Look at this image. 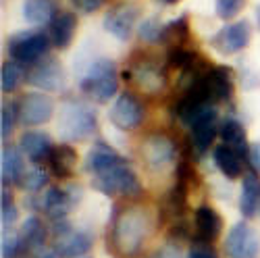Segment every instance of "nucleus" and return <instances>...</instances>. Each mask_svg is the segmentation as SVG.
Returning <instances> with one entry per match:
<instances>
[{"mask_svg": "<svg viewBox=\"0 0 260 258\" xmlns=\"http://www.w3.org/2000/svg\"><path fill=\"white\" fill-rule=\"evenodd\" d=\"M150 233V217L142 208H125L113 219L111 244L117 254L134 258L142 252Z\"/></svg>", "mask_w": 260, "mask_h": 258, "instance_id": "nucleus-1", "label": "nucleus"}, {"mask_svg": "<svg viewBox=\"0 0 260 258\" xmlns=\"http://www.w3.org/2000/svg\"><path fill=\"white\" fill-rule=\"evenodd\" d=\"M260 208V177L256 171H248L242 179L240 194V212L246 219H252Z\"/></svg>", "mask_w": 260, "mask_h": 258, "instance_id": "nucleus-22", "label": "nucleus"}, {"mask_svg": "<svg viewBox=\"0 0 260 258\" xmlns=\"http://www.w3.org/2000/svg\"><path fill=\"white\" fill-rule=\"evenodd\" d=\"M31 258H58V254L54 252V248H40L36 252H31Z\"/></svg>", "mask_w": 260, "mask_h": 258, "instance_id": "nucleus-41", "label": "nucleus"}, {"mask_svg": "<svg viewBox=\"0 0 260 258\" xmlns=\"http://www.w3.org/2000/svg\"><path fill=\"white\" fill-rule=\"evenodd\" d=\"M23 250V242H21V235L17 233H7L3 235V258H17L19 252Z\"/></svg>", "mask_w": 260, "mask_h": 258, "instance_id": "nucleus-36", "label": "nucleus"}, {"mask_svg": "<svg viewBox=\"0 0 260 258\" xmlns=\"http://www.w3.org/2000/svg\"><path fill=\"white\" fill-rule=\"evenodd\" d=\"M140 156L146 165L148 171L152 173H162L165 169H169L177 158V146L167 134L154 132L144 138L140 144Z\"/></svg>", "mask_w": 260, "mask_h": 258, "instance_id": "nucleus-7", "label": "nucleus"}, {"mask_svg": "<svg viewBox=\"0 0 260 258\" xmlns=\"http://www.w3.org/2000/svg\"><path fill=\"white\" fill-rule=\"evenodd\" d=\"M138 15H140V9L134 7V5H117V7H113L111 11L106 13L104 29L111 36H115L117 40L127 42L129 38H132Z\"/></svg>", "mask_w": 260, "mask_h": 258, "instance_id": "nucleus-13", "label": "nucleus"}, {"mask_svg": "<svg viewBox=\"0 0 260 258\" xmlns=\"http://www.w3.org/2000/svg\"><path fill=\"white\" fill-rule=\"evenodd\" d=\"M0 219H3V227H11L17 221V206L13 202V194L3 187V200H0Z\"/></svg>", "mask_w": 260, "mask_h": 258, "instance_id": "nucleus-33", "label": "nucleus"}, {"mask_svg": "<svg viewBox=\"0 0 260 258\" xmlns=\"http://www.w3.org/2000/svg\"><path fill=\"white\" fill-rule=\"evenodd\" d=\"M187 258H219V254L206 242H193L187 252Z\"/></svg>", "mask_w": 260, "mask_h": 258, "instance_id": "nucleus-37", "label": "nucleus"}, {"mask_svg": "<svg viewBox=\"0 0 260 258\" xmlns=\"http://www.w3.org/2000/svg\"><path fill=\"white\" fill-rule=\"evenodd\" d=\"M94 185L98 191L111 198H138L144 191L136 171L129 167L123 156L115 165L94 175Z\"/></svg>", "mask_w": 260, "mask_h": 258, "instance_id": "nucleus-2", "label": "nucleus"}, {"mask_svg": "<svg viewBox=\"0 0 260 258\" xmlns=\"http://www.w3.org/2000/svg\"><path fill=\"white\" fill-rule=\"evenodd\" d=\"M160 3H165V5H177V3H181V0H160Z\"/></svg>", "mask_w": 260, "mask_h": 258, "instance_id": "nucleus-42", "label": "nucleus"}, {"mask_svg": "<svg viewBox=\"0 0 260 258\" xmlns=\"http://www.w3.org/2000/svg\"><path fill=\"white\" fill-rule=\"evenodd\" d=\"M17 111H19L21 125L38 127V125H44L52 119L54 102H52V98H48L42 92H29L25 96H21V100L17 104Z\"/></svg>", "mask_w": 260, "mask_h": 258, "instance_id": "nucleus-9", "label": "nucleus"}, {"mask_svg": "<svg viewBox=\"0 0 260 258\" xmlns=\"http://www.w3.org/2000/svg\"><path fill=\"white\" fill-rule=\"evenodd\" d=\"M250 36H252L250 23L246 19H242V21H235V23L219 29L212 36L210 42H212V46L223 54H237L250 44Z\"/></svg>", "mask_w": 260, "mask_h": 258, "instance_id": "nucleus-12", "label": "nucleus"}, {"mask_svg": "<svg viewBox=\"0 0 260 258\" xmlns=\"http://www.w3.org/2000/svg\"><path fill=\"white\" fill-rule=\"evenodd\" d=\"M79 88L85 96L98 104L108 102L119 90V75L115 62L108 58L94 60L88 67V71H85V75L81 77Z\"/></svg>", "mask_w": 260, "mask_h": 258, "instance_id": "nucleus-3", "label": "nucleus"}, {"mask_svg": "<svg viewBox=\"0 0 260 258\" xmlns=\"http://www.w3.org/2000/svg\"><path fill=\"white\" fill-rule=\"evenodd\" d=\"M25 163L23 156L17 148L13 146H5L3 154H0V177H3V187L13 185V183H21L25 175Z\"/></svg>", "mask_w": 260, "mask_h": 258, "instance_id": "nucleus-19", "label": "nucleus"}, {"mask_svg": "<svg viewBox=\"0 0 260 258\" xmlns=\"http://www.w3.org/2000/svg\"><path fill=\"white\" fill-rule=\"evenodd\" d=\"M256 21H258V27H260V7L256 9Z\"/></svg>", "mask_w": 260, "mask_h": 258, "instance_id": "nucleus-43", "label": "nucleus"}, {"mask_svg": "<svg viewBox=\"0 0 260 258\" xmlns=\"http://www.w3.org/2000/svg\"><path fill=\"white\" fill-rule=\"evenodd\" d=\"M160 42L169 48L187 46V42H189V17H187V13L169 21V23L162 27V40Z\"/></svg>", "mask_w": 260, "mask_h": 258, "instance_id": "nucleus-28", "label": "nucleus"}, {"mask_svg": "<svg viewBox=\"0 0 260 258\" xmlns=\"http://www.w3.org/2000/svg\"><path fill=\"white\" fill-rule=\"evenodd\" d=\"M27 69L23 64H19L17 60H7L0 69V88H3L5 94H13L21 83L25 81Z\"/></svg>", "mask_w": 260, "mask_h": 258, "instance_id": "nucleus-29", "label": "nucleus"}, {"mask_svg": "<svg viewBox=\"0 0 260 258\" xmlns=\"http://www.w3.org/2000/svg\"><path fill=\"white\" fill-rule=\"evenodd\" d=\"M25 81L29 85L38 90H44V92H56L62 88V81H64V73L60 62L54 56H44L42 60H38L36 64L27 67V75Z\"/></svg>", "mask_w": 260, "mask_h": 258, "instance_id": "nucleus-10", "label": "nucleus"}, {"mask_svg": "<svg viewBox=\"0 0 260 258\" xmlns=\"http://www.w3.org/2000/svg\"><path fill=\"white\" fill-rule=\"evenodd\" d=\"M212 158H214V165L216 169L221 171V173L227 177V179H237V177H242V158L235 152V150H231L229 146H219V148H214V152H212Z\"/></svg>", "mask_w": 260, "mask_h": 258, "instance_id": "nucleus-26", "label": "nucleus"}, {"mask_svg": "<svg viewBox=\"0 0 260 258\" xmlns=\"http://www.w3.org/2000/svg\"><path fill=\"white\" fill-rule=\"evenodd\" d=\"M162 27L165 25H160V21L156 17H148L140 23L138 34L144 42H148V44H156V42L162 40Z\"/></svg>", "mask_w": 260, "mask_h": 258, "instance_id": "nucleus-32", "label": "nucleus"}, {"mask_svg": "<svg viewBox=\"0 0 260 258\" xmlns=\"http://www.w3.org/2000/svg\"><path fill=\"white\" fill-rule=\"evenodd\" d=\"M75 29H77V17L75 13L71 11H58L50 23V40L56 48H67L71 42H73V36H75Z\"/></svg>", "mask_w": 260, "mask_h": 258, "instance_id": "nucleus-20", "label": "nucleus"}, {"mask_svg": "<svg viewBox=\"0 0 260 258\" xmlns=\"http://www.w3.org/2000/svg\"><path fill=\"white\" fill-rule=\"evenodd\" d=\"M75 163H77V152H75V148H71L69 144L54 146L50 156H48L50 173L58 179H69L73 175V171H75Z\"/></svg>", "mask_w": 260, "mask_h": 258, "instance_id": "nucleus-21", "label": "nucleus"}, {"mask_svg": "<svg viewBox=\"0 0 260 258\" xmlns=\"http://www.w3.org/2000/svg\"><path fill=\"white\" fill-rule=\"evenodd\" d=\"M244 7H246V0H216L214 11H216V17L219 19L229 21L235 15H240V11Z\"/></svg>", "mask_w": 260, "mask_h": 258, "instance_id": "nucleus-35", "label": "nucleus"}, {"mask_svg": "<svg viewBox=\"0 0 260 258\" xmlns=\"http://www.w3.org/2000/svg\"><path fill=\"white\" fill-rule=\"evenodd\" d=\"M148 258H183V256H181V250L177 244H167V246L154 250Z\"/></svg>", "mask_w": 260, "mask_h": 258, "instance_id": "nucleus-39", "label": "nucleus"}, {"mask_svg": "<svg viewBox=\"0 0 260 258\" xmlns=\"http://www.w3.org/2000/svg\"><path fill=\"white\" fill-rule=\"evenodd\" d=\"M71 3H73V7H75L77 11L92 15V13L100 11V9L106 5V0H71Z\"/></svg>", "mask_w": 260, "mask_h": 258, "instance_id": "nucleus-38", "label": "nucleus"}, {"mask_svg": "<svg viewBox=\"0 0 260 258\" xmlns=\"http://www.w3.org/2000/svg\"><path fill=\"white\" fill-rule=\"evenodd\" d=\"M193 229H196V242L212 244L223 231L221 214L208 204L198 206L193 212Z\"/></svg>", "mask_w": 260, "mask_h": 258, "instance_id": "nucleus-17", "label": "nucleus"}, {"mask_svg": "<svg viewBox=\"0 0 260 258\" xmlns=\"http://www.w3.org/2000/svg\"><path fill=\"white\" fill-rule=\"evenodd\" d=\"M119 158H121V154L117 152L111 144L96 142L92 146V150L88 152V156H85V171L92 173V175H98L100 171H104L111 165H115Z\"/></svg>", "mask_w": 260, "mask_h": 258, "instance_id": "nucleus-23", "label": "nucleus"}, {"mask_svg": "<svg viewBox=\"0 0 260 258\" xmlns=\"http://www.w3.org/2000/svg\"><path fill=\"white\" fill-rule=\"evenodd\" d=\"M19 148L34 165L48 163V156L52 152V140L44 132H23L19 138Z\"/></svg>", "mask_w": 260, "mask_h": 258, "instance_id": "nucleus-18", "label": "nucleus"}, {"mask_svg": "<svg viewBox=\"0 0 260 258\" xmlns=\"http://www.w3.org/2000/svg\"><path fill=\"white\" fill-rule=\"evenodd\" d=\"M46 183H48V173L42 169V165H34L31 169H27L23 179H21V187L27 191H40L42 187H46Z\"/></svg>", "mask_w": 260, "mask_h": 258, "instance_id": "nucleus-31", "label": "nucleus"}, {"mask_svg": "<svg viewBox=\"0 0 260 258\" xmlns=\"http://www.w3.org/2000/svg\"><path fill=\"white\" fill-rule=\"evenodd\" d=\"M202 88L208 96V102H223V100H231L233 96V77L231 71L227 67H210L202 77Z\"/></svg>", "mask_w": 260, "mask_h": 258, "instance_id": "nucleus-15", "label": "nucleus"}, {"mask_svg": "<svg viewBox=\"0 0 260 258\" xmlns=\"http://www.w3.org/2000/svg\"><path fill=\"white\" fill-rule=\"evenodd\" d=\"M73 204H75L73 194L69 189L58 187V185L46 187V191L42 194L38 200V208L52 221H62L69 214V210L73 208Z\"/></svg>", "mask_w": 260, "mask_h": 258, "instance_id": "nucleus-14", "label": "nucleus"}, {"mask_svg": "<svg viewBox=\"0 0 260 258\" xmlns=\"http://www.w3.org/2000/svg\"><path fill=\"white\" fill-rule=\"evenodd\" d=\"M248 163L252 167V171L260 175V142L256 144H250V150H248Z\"/></svg>", "mask_w": 260, "mask_h": 258, "instance_id": "nucleus-40", "label": "nucleus"}, {"mask_svg": "<svg viewBox=\"0 0 260 258\" xmlns=\"http://www.w3.org/2000/svg\"><path fill=\"white\" fill-rule=\"evenodd\" d=\"M54 0H23V17L29 25H46L52 23L56 15Z\"/></svg>", "mask_w": 260, "mask_h": 258, "instance_id": "nucleus-25", "label": "nucleus"}, {"mask_svg": "<svg viewBox=\"0 0 260 258\" xmlns=\"http://www.w3.org/2000/svg\"><path fill=\"white\" fill-rule=\"evenodd\" d=\"M19 235H21V242H23V250L36 252L40 248H44L48 231H46V225L42 223V219L36 217V214H31V217L25 219Z\"/></svg>", "mask_w": 260, "mask_h": 258, "instance_id": "nucleus-27", "label": "nucleus"}, {"mask_svg": "<svg viewBox=\"0 0 260 258\" xmlns=\"http://www.w3.org/2000/svg\"><path fill=\"white\" fill-rule=\"evenodd\" d=\"M92 244H94L92 233H88L85 229H73L71 227L64 233L56 235L54 252L58 254V258H79L92 250Z\"/></svg>", "mask_w": 260, "mask_h": 258, "instance_id": "nucleus-16", "label": "nucleus"}, {"mask_svg": "<svg viewBox=\"0 0 260 258\" xmlns=\"http://www.w3.org/2000/svg\"><path fill=\"white\" fill-rule=\"evenodd\" d=\"M15 119H19V111L15 104H3V111H0V138L7 140L13 134V125Z\"/></svg>", "mask_w": 260, "mask_h": 258, "instance_id": "nucleus-34", "label": "nucleus"}, {"mask_svg": "<svg viewBox=\"0 0 260 258\" xmlns=\"http://www.w3.org/2000/svg\"><path fill=\"white\" fill-rule=\"evenodd\" d=\"M221 132V127L216 123H206V125H198L191 129V142H193V148H196V152H206V150L212 146L216 134Z\"/></svg>", "mask_w": 260, "mask_h": 258, "instance_id": "nucleus-30", "label": "nucleus"}, {"mask_svg": "<svg viewBox=\"0 0 260 258\" xmlns=\"http://www.w3.org/2000/svg\"><path fill=\"white\" fill-rule=\"evenodd\" d=\"M221 140L225 146H229L231 150H235L240 156L248 158V150H250V142H248V136H246V129L240 121L235 119H227L221 123Z\"/></svg>", "mask_w": 260, "mask_h": 258, "instance_id": "nucleus-24", "label": "nucleus"}, {"mask_svg": "<svg viewBox=\"0 0 260 258\" xmlns=\"http://www.w3.org/2000/svg\"><path fill=\"white\" fill-rule=\"evenodd\" d=\"M258 252L260 238L256 229L246 221L235 223L225 238V254L229 258H256Z\"/></svg>", "mask_w": 260, "mask_h": 258, "instance_id": "nucleus-8", "label": "nucleus"}, {"mask_svg": "<svg viewBox=\"0 0 260 258\" xmlns=\"http://www.w3.org/2000/svg\"><path fill=\"white\" fill-rule=\"evenodd\" d=\"M50 34L42 31V29H25L19 31L15 36L9 38L7 46H9V54L11 60H17L23 67H31L38 60H42L44 56H48V48H50Z\"/></svg>", "mask_w": 260, "mask_h": 258, "instance_id": "nucleus-5", "label": "nucleus"}, {"mask_svg": "<svg viewBox=\"0 0 260 258\" xmlns=\"http://www.w3.org/2000/svg\"><path fill=\"white\" fill-rule=\"evenodd\" d=\"M123 77L146 94H158L167 85V71L160 60L152 54H140L138 60L132 58L123 71Z\"/></svg>", "mask_w": 260, "mask_h": 258, "instance_id": "nucleus-6", "label": "nucleus"}, {"mask_svg": "<svg viewBox=\"0 0 260 258\" xmlns=\"http://www.w3.org/2000/svg\"><path fill=\"white\" fill-rule=\"evenodd\" d=\"M98 119L92 106L83 102H67L58 115V132L67 142H81L96 134Z\"/></svg>", "mask_w": 260, "mask_h": 258, "instance_id": "nucleus-4", "label": "nucleus"}, {"mask_svg": "<svg viewBox=\"0 0 260 258\" xmlns=\"http://www.w3.org/2000/svg\"><path fill=\"white\" fill-rule=\"evenodd\" d=\"M108 119L121 132H134L144 121V106L134 94L123 92L115 100L111 113H108Z\"/></svg>", "mask_w": 260, "mask_h": 258, "instance_id": "nucleus-11", "label": "nucleus"}]
</instances>
